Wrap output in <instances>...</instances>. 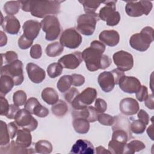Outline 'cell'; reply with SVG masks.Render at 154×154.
<instances>
[{
    "label": "cell",
    "mask_w": 154,
    "mask_h": 154,
    "mask_svg": "<svg viewBox=\"0 0 154 154\" xmlns=\"http://www.w3.org/2000/svg\"><path fill=\"white\" fill-rule=\"evenodd\" d=\"M105 51V45L97 40L93 41L90 43V46L83 51L82 58L89 71L94 72L101 69L102 59Z\"/></svg>",
    "instance_id": "6da1fadb"
},
{
    "label": "cell",
    "mask_w": 154,
    "mask_h": 154,
    "mask_svg": "<svg viewBox=\"0 0 154 154\" xmlns=\"http://www.w3.org/2000/svg\"><path fill=\"white\" fill-rule=\"evenodd\" d=\"M61 1H29V12L32 16L43 18L60 12Z\"/></svg>",
    "instance_id": "7a4b0ae2"
},
{
    "label": "cell",
    "mask_w": 154,
    "mask_h": 154,
    "mask_svg": "<svg viewBox=\"0 0 154 154\" xmlns=\"http://www.w3.org/2000/svg\"><path fill=\"white\" fill-rule=\"evenodd\" d=\"M153 41V29L150 26H146L140 33L133 34L129 40L130 46L134 49L144 52L147 51Z\"/></svg>",
    "instance_id": "3957f363"
},
{
    "label": "cell",
    "mask_w": 154,
    "mask_h": 154,
    "mask_svg": "<svg viewBox=\"0 0 154 154\" xmlns=\"http://www.w3.org/2000/svg\"><path fill=\"white\" fill-rule=\"evenodd\" d=\"M99 19V14L96 13L80 15L77 21V30L85 35H92L95 31L97 22Z\"/></svg>",
    "instance_id": "277c9868"
},
{
    "label": "cell",
    "mask_w": 154,
    "mask_h": 154,
    "mask_svg": "<svg viewBox=\"0 0 154 154\" xmlns=\"http://www.w3.org/2000/svg\"><path fill=\"white\" fill-rule=\"evenodd\" d=\"M42 30L46 32L45 38L48 41L56 40L61 31L60 24L58 18L54 15H49L43 18L40 22Z\"/></svg>",
    "instance_id": "5b68a950"
},
{
    "label": "cell",
    "mask_w": 154,
    "mask_h": 154,
    "mask_svg": "<svg viewBox=\"0 0 154 154\" xmlns=\"http://www.w3.org/2000/svg\"><path fill=\"white\" fill-rule=\"evenodd\" d=\"M1 75H8L13 79L15 85H20L24 79L22 62L17 60L2 66L1 69Z\"/></svg>",
    "instance_id": "8992f818"
},
{
    "label": "cell",
    "mask_w": 154,
    "mask_h": 154,
    "mask_svg": "<svg viewBox=\"0 0 154 154\" xmlns=\"http://www.w3.org/2000/svg\"><path fill=\"white\" fill-rule=\"evenodd\" d=\"M152 3L149 1H127L125 6L126 14L131 17H140L148 15L152 9Z\"/></svg>",
    "instance_id": "52a82bcc"
},
{
    "label": "cell",
    "mask_w": 154,
    "mask_h": 154,
    "mask_svg": "<svg viewBox=\"0 0 154 154\" xmlns=\"http://www.w3.org/2000/svg\"><path fill=\"white\" fill-rule=\"evenodd\" d=\"M97 91L95 88L88 87L79 93L71 102L73 109L79 110L91 105L96 99Z\"/></svg>",
    "instance_id": "ba28073f"
},
{
    "label": "cell",
    "mask_w": 154,
    "mask_h": 154,
    "mask_svg": "<svg viewBox=\"0 0 154 154\" xmlns=\"http://www.w3.org/2000/svg\"><path fill=\"white\" fill-rule=\"evenodd\" d=\"M82 36L74 28L65 29L60 38V43L69 49L77 48L81 43Z\"/></svg>",
    "instance_id": "9c48e42d"
},
{
    "label": "cell",
    "mask_w": 154,
    "mask_h": 154,
    "mask_svg": "<svg viewBox=\"0 0 154 154\" xmlns=\"http://www.w3.org/2000/svg\"><path fill=\"white\" fill-rule=\"evenodd\" d=\"M14 119V122L18 126L21 127L23 129H27L31 132L35 130L38 126L37 120L25 108L20 109Z\"/></svg>",
    "instance_id": "30bf717a"
},
{
    "label": "cell",
    "mask_w": 154,
    "mask_h": 154,
    "mask_svg": "<svg viewBox=\"0 0 154 154\" xmlns=\"http://www.w3.org/2000/svg\"><path fill=\"white\" fill-rule=\"evenodd\" d=\"M112 59L117 69L122 71L131 70L134 66L132 55L125 51H119L113 54Z\"/></svg>",
    "instance_id": "8fae6325"
},
{
    "label": "cell",
    "mask_w": 154,
    "mask_h": 154,
    "mask_svg": "<svg viewBox=\"0 0 154 154\" xmlns=\"http://www.w3.org/2000/svg\"><path fill=\"white\" fill-rule=\"evenodd\" d=\"M83 60L82 52L76 51L73 53L65 55L58 60V63L63 68L68 69H75Z\"/></svg>",
    "instance_id": "7c38bea8"
},
{
    "label": "cell",
    "mask_w": 154,
    "mask_h": 154,
    "mask_svg": "<svg viewBox=\"0 0 154 154\" xmlns=\"http://www.w3.org/2000/svg\"><path fill=\"white\" fill-rule=\"evenodd\" d=\"M118 84L123 91L129 94L136 93L141 85L140 81L137 78L125 75L122 77Z\"/></svg>",
    "instance_id": "4fadbf2b"
},
{
    "label": "cell",
    "mask_w": 154,
    "mask_h": 154,
    "mask_svg": "<svg viewBox=\"0 0 154 154\" xmlns=\"http://www.w3.org/2000/svg\"><path fill=\"white\" fill-rule=\"evenodd\" d=\"M24 108L31 114L42 118L46 117L49 113L48 109L42 106L35 97L29 98L25 104Z\"/></svg>",
    "instance_id": "5bb4252c"
},
{
    "label": "cell",
    "mask_w": 154,
    "mask_h": 154,
    "mask_svg": "<svg viewBox=\"0 0 154 154\" xmlns=\"http://www.w3.org/2000/svg\"><path fill=\"white\" fill-rule=\"evenodd\" d=\"M26 70L29 79L34 83H41L46 76L45 70L37 64L29 63L26 66Z\"/></svg>",
    "instance_id": "9a60e30c"
},
{
    "label": "cell",
    "mask_w": 154,
    "mask_h": 154,
    "mask_svg": "<svg viewBox=\"0 0 154 154\" xmlns=\"http://www.w3.org/2000/svg\"><path fill=\"white\" fill-rule=\"evenodd\" d=\"M1 26L2 29L7 33L14 35L17 34L20 28L19 20L14 16H7L2 18L1 14Z\"/></svg>",
    "instance_id": "2e32d148"
},
{
    "label": "cell",
    "mask_w": 154,
    "mask_h": 154,
    "mask_svg": "<svg viewBox=\"0 0 154 154\" xmlns=\"http://www.w3.org/2000/svg\"><path fill=\"white\" fill-rule=\"evenodd\" d=\"M99 114L95 107L91 106H88L79 110L73 109L72 112L73 119L83 118L91 123L97 120Z\"/></svg>",
    "instance_id": "e0dca14e"
},
{
    "label": "cell",
    "mask_w": 154,
    "mask_h": 154,
    "mask_svg": "<svg viewBox=\"0 0 154 154\" xmlns=\"http://www.w3.org/2000/svg\"><path fill=\"white\" fill-rule=\"evenodd\" d=\"M119 109L122 114L126 116H132L135 114L139 111V104L135 99L126 97L120 101Z\"/></svg>",
    "instance_id": "ac0fdd59"
},
{
    "label": "cell",
    "mask_w": 154,
    "mask_h": 154,
    "mask_svg": "<svg viewBox=\"0 0 154 154\" xmlns=\"http://www.w3.org/2000/svg\"><path fill=\"white\" fill-rule=\"evenodd\" d=\"M41 28V23L37 20H33L26 21L22 26L24 35L32 41L37 37Z\"/></svg>",
    "instance_id": "d6986e66"
},
{
    "label": "cell",
    "mask_w": 154,
    "mask_h": 154,
    "mask_svg": "<svg viewBox=\"0 0 154 154\" xmlns=\"http://www.w3.org/2000/svg\"><path fill=\"white\" fill-rule=\"evenodd\" d=\"M97 82L101 89L106 93L112 91L115 85L114 76L111 72L105 71L99 74Z\"/></svg>",
    "instance_id": "ffe728a7"
},
{
    "label": "cell",
    "mask_w": 154,
    "mask_h": 154,
    "mask_svg": "<svg viewBox=\"0 0 154 154\" xmlns=\"http://www.w3.org/2000/svg\"><path fill=\"white\" fill-rule=\"evenodd\" d=\"M100 42L108 46L113 47L116 46L120 41L119 32L115 30H104L99 35Z\"/></svg>",
    "instance_id": "44dd1931"
},
{
    "label": "cell",
    "mask_w": 154,
    "mask_h": 154,
    "mask_svg": "<svg viewBox=\"0 0 154 154\" xmlns=\"http://www.w3.org/2000/svg\"><path fill=\"white\" fill-rule=\"evenodd\" d=\"M70 153L75 154H93L94 149L92 143L89 141L79 139L73 145Z\"/></svg>",
    "instance_id": "7402d4cb"
},
{
    "label": "cell",
    "mask_w": 154,
    "mask_h": 154,
    "mask_svg": "<svg viewBox=\"0 0 154 154\" xmlns=\"http://www.w3.org/2000/svg\"><path fill=\"white\" fill-rule=\"evenodd\" d=\"M16 143L22 148L26 149L29 147L32 143L31 131L27 129H18Z\"/></svg>",
    "instance_id": "603a6c76"
},
{
    "label": "cell",
    "mask_w": 154,
    "mask_h": 154,
    "mask_svg": "<svg viewBox=\"0 0 154 154\" xmlns=\"http://www.w3.org/2000/svg\"><path fill=\"white\" fill-rule=\"evenodd\" d=\"M1 153H31L32 151L25 148H22L19 147L16 143V141H11L8 144L5 146H1L0 147Z\"/></svg>",
    "instance_id": "cb8c5ba5"
},
{
    "label": "cell",
    "mask_w": 154,
    "mask_h": 154,
    "mask_svg": "<svg viewBox=\"0 0 154 154\" xmlns=\"http://www.w3.org/2000/svg\"><path fill=\"white\" fill-rule=\"evenodd\" d=\"M116 2L117 1H106L102 2V3L105 4V6L100 10L98 14L99 17L101 20L106 21L107 19L116 11Z\"/></svg>",
    "instance_id": "d4e9b609"
},
{
    "label": "cell",
    "mask_w": 154,
    "mask_h": 154,
    "mask_svg": "<svg viewBox=\"0 0 154 154\" xmlns=\"http://www.w3.org/2000/svg\"><path fill=\"white\" fill-rule=\"evenodd\" d=\"M42 99L48 105H54L58 100V94L51 87H47L43 90L41 94Z\"/></svg>",
    "instance_id": "484cf974"
},
{
    "label": "cell",
    "mask_w": 154,
    "mask_h": 154,
    "mask_svg": "<svg viewBox=\"0 0 154 154\" xmlns=\"http://www.w3.org/2000/svg\"><path fill=\"white\" fill-rule=\"evenodd\" d=\"M14 85L13 79L8 75H1L0 95L4 96L13 88Z\"/></svg>",
    "instance_id": "4316f807"
},
{
    "label": "cell",
    "mask_w": 154,
    "mask_h": 154,
    "mask_svg": "<svg viewBox=\"0 0 154 154\" xmlns=\"http://www.w3.org/2000/svg\"><path fill=\"white\" fill-rule=\"evenodd\" d=\"M90 122L83 118L73 119V126L77 133L84 134L88 132L90 129Z\"/></svg>",
    "instance_id": "83f0119b"
},
{
    "label": "cell",
    "mask_w": 154,
    "mask_h": 154,
    "mask_svg": "<svg viewBox=\"0 0 154 154\" xmlns=\"http://www.w3.org/2000/svg\"><path fill=\"white\" fill-rule=\"evenodd\" d=\"M146 146L144 143L140 140H132L125 146L123 153H131L137 152L144 149Z\"/></svg>",
    "instance_id": "f1b7e54d"
},
{
    "label": "cell",
    "mask_w": 154,
    "mask_h": 154,
    "mask_svg": "<svg viewBox=\"0 0 154 154\" xmlns=\"http://www.w3.org/2000/svg\"><path fill=\"white\" fill-rule=\"evenodd\" d=\"M64 51L63 46L58 42L48 45L45 49V52L48 57H55L59 56Z\"/></svg>",
    "instance_id": "f546056e"
},
{
    "label": "cell",
    "mask_w": 154,
    "mask_h": 154,
    "mask_svg": "<svg viewBox=\"0 0 154 154\" xmlns=\"http://www.w3.org/2000/svg\"><path fill=\"white\" fill-rule=\"evenodd\" d=\"M52 113L57 117H61L65 116L68 111V106L67 103L62 100H58L57 103L52 105Z\"/></svg>",
    "instance_id": "4dcf8cb0"
},
{
    "label": "cell",
    "mask_w": 154,
    "mask_h": 154,
    "mask_svg": "<svg viewBox=\"0 0 154 154\" xmlns=\"http://www.w3.org/2000/svg\"><path fill=\"white\" fill-rule=\"evenodd\" d=\"M72 84V78L71 75H64L58 81L57 87L60 92L64 93L69 90Z\"/></svg>",
    "instance_id": "1f68e13d"
},
{
    "label": "cell",
    "mask_w": 154,
    "mask_h": 154,
    "mask_svg": "<svg viewBox=\"0 0 154 154\" xmlns=\"http://www.w3.org/2000/svg\"><path fill=\"white\" fill-rule=\"evenodd\" d=\"M35 150L38 153L48 154L52 152V146L47 140H40L35 144Z\"/></svg>",
    "instance_id": "d6a6232c"
},
{
    "label": "cell",
    "mask_w": 154,
    "mask_h": 154,
    "mask_svg": "<svg viewBox=\"0 0 154 154\" xmlns=\"http://www.w3.org/2000/svg\"><path fill=\"white\" fill-rule=\"evenodd\" d=\"M20 7V4L19 1H10L4 4V10L8 16H13L18 13Z\"/></svg>",
    "instance_id": "836d02e7"
},
{
    "label": "cell",
    "mask_w": 154,
    "mask_h": 154,
    "mask_svg": "<svg viewBox=\"0 0 154 154\" xmlns=\"http://www.w3.org/2000/svg\"><path fill=\"white\" fill-rule=\"evenodd\" d=\"M1 132H0V146H5L10 143V135L8 131L7 125L5 122L1 120Z\"/></svg>",
    "instance_id": "e575fe53"
},
{
    "label": "cell",
    "mask_w": 154,
    "mask_h": 154,
    "mask_svg": "<svg viewBox=\"0 0 154 154\" xmlns=\"http://www.w3.org/2000/svg\"><path fill=\"white\" fill-rule=\"evenodd\" d=\"M63 69V66L59 63H53L48 66L47 73L51 78H55L62 73Z\"/></svg>",
    "instance_id": "d590c367"
},
{
    "label": "cell",
    "mask_w": 154,
    "mask_h": 154,
    "mask_svg": "<svg viewBox=\"0 0 154 154\" xmlns=\"http://www.w3.org/2000/svg\"><path fill=\"white\" fill-rule=\"evenodd\" d=\"M80 3L83 5L84 11L86 13H93L99 7L100 4L102 2L93 1H79Z\"/></svg>",
    "instance_id": "8d00e7d4"
},
{
    "label": "cell",
    "mask_w": 154,
    "mask_h": 154,
    "mask_svg": "<svg viewBox=\"0 0 154 154\" xmlns=\"http://www.w3.org/2000/svg\"><path fill=\"white\" fill-rule=\"evenodd\" d=\"M13 101L15 105L17 106H22L26 102V94L23 90H17L14 93Z\"/></svg>",
    "instance_id": "74e56055"
},
{
    "label": "cell",
    "mask_w": 154,
    "mask_h": 154,
    "mask_svg": "<svg viewBox=\"0 0 154 154\" xmlns=\"http://www.w3.org/2000/svg\"><path fill=\"white\" fill-rule=\"evenodd\" d=\"M125 145L119 142L111 140L108 143V150L111 153L120 154L123 153Z\"/></svg>",
    "instance_id": "f35d334b"
},
{
    "label": "cell",
    "mask_w": 154,
    "mask_h": 154,
    "mask_svg": "<svg viewBox=\"0 0 154 154\" xmlns=\"http://www.w3.org/2000/svg\"><path fill=\"white\" fill-rule=\"evenodd\" d=\"M146 128V125L140 120H135L130 124V129L135 134H143Z\"/></svg>",
    "instance_id": "ab89813d"
},
{
    "label": "cell",
    "mask_w": 154,
    "mask_h": 154,
    "mask_svg": "<svg viewBox=\"0 0 154 154\" xmlns=\"http://www.w3.org/2000/svg\"><path fill=\"white\" fill-rule=\"evenodd\" d=\"M97 121L104 126H112L114 122V117L108 114L99 113L97 117Z\"/></svg>",
    "instance_id": "60d3db41"
},
{
    "label": "cell",
    "mask_w": 154,
    "mask_h": 154,
    "mask_svg": "<svg viewBox=\"0 0 154 154\" xmlns=\"http://www.w3.org/2000/svg\"><path fill=\"white\" fill-rule=\"evenodd\" d=\"M32 42L33 41L28 39L23 34L18 40V46L21 49H27L32 45Z\"/></svg>",
    "instance_id": "b9f144b4"
},
{
    "label": "cell",
    "mask_w": 154,
    "mask_h": 154,
    "mask_svg": "<svg viewBox=\"0 0 154 154\" xmlns=\"http://www.w3.org/2000/svg\"><path fill=\"white\" fill-rule=\"evenodd\" d=\"M120 20V14L118 11H115L112 14H111L106 20V25L108 26H116L117 25Z\"/></svg>",
    "instance_id": "7bdbcfd3"
},
{
    "label": "cell",
    "mask_w": 154,
    "mask_h": 154,
    "mask_svg": "<svg viewBox=\"0 0 154 154\" xmlns=\"http://www.w3.org/2000/svg\"><path fill=\"white\" fill-rule=\"evenodd\" d=\"M1 57H2V60L5 59V61L7 64L11 63L18 60L17 54L15 52L11 51H7L5 54H2Z\"/></svg>",
    "instance_id": "ee69618b"
},
{
    "label": "cell",
    "mask_w": 154,
    "mask_h": 154,
    "mask_svg": "<svg viewBox=\"0 0 154 154\" xmlns=\"http://www.w3.org/2000/svg\"><path fill=\"white\" fill-rule=\"evenodd\" d=\"M30 56L34 59H38L42 57V47L38 44L33 45L30 49Z\"/></svg>",
    "instance_id": "f6af8a7d"
},
{
    "label": "cell",
    "mask_w": 154,
    "mask_h": 154,
    "mask_svg": "<svg viewBox=\"0 0 154 154\" xmlns=\"http://www.w3.org/2000/svg\"><path fill=\"white\" fill-rule=\"evenodd\" d=\"M136 94V98L140 102H143L147 98L148 94V89L146 86L145 85H141L138 91L135 93Z\"/></svg>",
    "instance_id": "bcb514c9"
},
{
    "label": "cell",
    "mask_w": 154,
    "mask_h": 154,
    "mask_svg": "<svg viewBox=\"0 0 154 154\" xmlns=\"http://www.w3.org/2000/svg\"><path fill=\"white\" fill-rule=\"evenodd\" d=\"M94 106L99 113H103L107 109L106 102L101 98H97L96 99Z\"/></svg>",
    "instance_id": "7dc6e473"
},
{
    "label": "cell",
    "mask_w": 154,
    "mask_h": 154,
    "mask_svg": "<svg viewBox=\"0 0 154 154\" xmlns=\"http://www.w3.org/2000/svg\"><path fill=\"white\" fill-rule=\"evenodd\" d=\"M79 94L78 90L75 88L72 87L70 88L68 91H67V93L64 94V98L66 101H67L69 103H71V102L73 101V100Z\"/></svg>",
    "instance_id": "c3c4849f"
},
{
    "label": "cell",
    "mask_w": 154,
    "mask_h": 154,
    "mask_svg": "<svg viewBox=\"0 0 154 154\" xmlns=\"http://www.w3.org/2000/svg\"><path fill=\"white\" fill-rule=\"evenodd\" d=\"M0 114L1 116H6L9 109L10 105L8 104L7 100L4 96L0 97Z\"/></svg>",
    "instance_id": "681fc988"
},
{
    "label": "cell",
    "mask_w": 154,
    "mask_h": 154,
    "mask_svg": "<svg viewBox=\"0 0 154 154\" xmlns=\"http://www.w3.org/2000/svg\"><path fill=\"white\" fill-rule=\"evenodd\" d=\"M72 78V85L76 87L82 85L85 82V78L79 74H73L71 75Z\"/></svg>",
    "instance_id": "f907efd6"
},
{
    "label": "cell",
    "mask_w": 154,
    "mask_h": 154,
    "mask_svg": "<svg viewBox=\"0 0 154 154\" xmlns=\"http://www.w3.org/2000/svg\"><path fill=\"white\" fill-rule=\"evenodd\" d=\"M137 117L138 120L143 122L146 125H147L150 122V117L147 112L144 109H140L138 112Z\"/></svg>",
    "instance_id": "816d5d0a"
},
{
    "label": "cell",
    "mask_w": 154,
    "mask_h": 154,
    "mask_svg": "<svg viewBox=\"0 0 154 154\" xmlns=\"http://www.w3.org/2000/svg\"><path fill=\"white\" fill-rule=\"evenodd\" d=\"M20 110L19 106L15 105L14 104H11L9 106L8 111L6 115V117L7 119H14L16 115L18 112V111Z\"/></svg>",
    "instance_id": "f5cc1de1"
},
{
    "label": "cell",
    "mask_w": 154,
    "mask_h": 154,
    "mask_svg": "<svg viewBox=\"0 0 154 154\" xmlns=\"http://www.w3.org/2000/svg\"><path fill=\"white\" fill-rule=\"evenodd\" d=\"M17 125L16 124L15 122H10L8 124L7 127H8V131L9 133V135L11 139H13L14 137L17 135L18 129L16 126Z\"/></svg>",
    "instance_id": "db71d44e"
},
{
    "label": "cell",
    "mask_w": 154,
    "mask_h": 154,
    "mask_svg": "<svg viewBox=\"0 0 154 154\" xmlns=\"http://www.w3.org/2000/svg\"><path fill=\"white\" fill-rule=\"evenodd\" d=\"M111 72L112 73L114 78V81H115V84H118L119 82L120 81V79L122 78V77H123L125 74L124 72L118 69H113L112 71H111Z\"/></svg>",
    "instance_id": "11a10c76"
},
{
    "label": "cell",
    "mask_w": 154,
    "mask_h": 154,
    "mask_svg": "<svg viewBox=\"0 0 154 154\" xmlns=\"http://www.w3.org/2000/svg\"><path fill=\"white\" fill-rule=\"evenodd\" d=\"M153 100H154V99H153V94L148 95L147 98L144 100V103H145V105L146 106V107L150 109H153V108H154Z\"/></svg>",
    "instance_id": "9f6ffc18"
},
{
    "label": "cell",
    "mask_w": 154,
    "mask_h": 154,
    "mask_svg": "<svg viewBox=\"0 0 154 154\" xmlns=\"http://www.w3.org/2000/svg\"><path fill=\"white\" fill-rule=\"evenodd\" d=\"M0 46L2 47L4 45H5L7 44V35H5V34L1 31H0Z\"/></svg>",
    "instance_id": "6f0895ef"
},
{
    "label": "cell",
    "mask_w": 154,
    "mask_h": 154,
    "mask_svg": "<svg viewBox=\"0 0 154 154\" xmlns=\"http://www.w3.org/2000/svg\"><path fill=\"white\" fill-rule=\"evenodd\" d=\"M96 153L97 154H101V153H111V152H109V150H106L105 147H103V146H98L96 148Z\"/></svg>",
    "instance_id": "680465c9"
},
{
    "label": "cell",
    "mask_w": 154,
    "mask_h": 154,
    "mask_svg": "<svg viewBox=\"0 0 154 154\" xmlns=\"http://www.w3.org/2000/svg\"><path fill=\"white\" fill-rule=\"evenodd\" d=\"M147 132L149 135V137L152 139V140H153V124H152L147 129Z\"/></svg>",
    "instance_id": "91938a15"
}]
</instances>
